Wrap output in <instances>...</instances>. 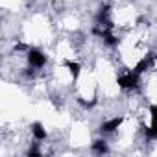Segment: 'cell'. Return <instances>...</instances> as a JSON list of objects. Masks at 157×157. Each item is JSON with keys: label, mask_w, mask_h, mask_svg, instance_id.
Listing matches in <instances>:
<instances>
[{"label": "cell", "mask_w": 157, "mask_h": 157, "mask_svg": "<svg viewBox=\"0 0 157 157\" xmlns=\"http://www.w3.org/2000/svg\"><path fill=\"white\" fill-rule=\"evenodd\" d=\"M32 135H33V139H35V140H44V139H46V129L43 128V124H41V122L32 124Z\"/></svg>", "instance_id": "cell-7"}, {"label": "cell", "mask_w": 157, "mask_h": 157, "mask_svg": "<svg viewBox=\"0 0 157 157\" xmlns=\"http://www.w3.org/2000/svg\"><path fill=\"white\" fill-rule=\"evenodd\" d=\"M26 54H28V63H30L32 68H43L46 65V61H48L46 54L41 52L39 48H28Z\"/></svg>", "instance_id": "cell-2"}, {"label": "cell", "mask_w": 157, "mask_h": 157, "mask_svg": "<svg viewBox=\"0 0 157 157\" xmlns=\"http://www.w3.org/2000/svg\"><path fill=\"white\" fill-rule=\"evenodd\" d=\"M155 59H157V54H155V52H150V54H146V56H144L137 65H135V68H133V70H135L137 74H140V76H142L148 68H151V67H153Z\"/></svg>", "instance_id": "cell-4"}, {"label": "cell", "mask_w": 157, "mask_h": 157, "mask_svg": "<svg viewBox=\"0 0 157 157\" xmlns=\"http://www.w3.org/2000/svg\"><path fill=\"white\" fill-rule=\"evenodd\" d=\"M26 153H28V155H35V157H39V155H41V151H39L37 148H30Z\"/></svg>", "instance_id": "cell-9"}, {"label": "cell", "mask_w": 157, "mask_h": 157, "mask_svg": "<svg viewBox=\"0 0 157 157\" xmlns=\"http://www.w3.org/2000/svg\"><path fill=\"white\" fill-rule=\"evenodd\" d=\"M150 117H151V124L144 128V135L150 140H157V104L150 105Z\"/></svg>", "instance_id": "cell-3"}, {"label": "cell", "mask_w": 157, "mask_h": 157, "mask_svg": "<svg viewBox=\"0 0 157 157\" xmlns=\"http://www.w3.org/2000/svg\"><path fill=\"white\" fill-rule=\"evenodd\" d=\"M117 83L124 91H137L139 85H140V74H137L135 70H129V72L117 78Z\"/></svg>", "instance_id": "cell-1"}, {"label": "cell", "mask_w": 157, "mask_h": 157, "mask_svg": "<svg viewBox=\"0 0 157 157\" xmlns=\"http://www.w3.org/2000/svg\"><path fill=\"white\" fill-rule=\"evenodd\" d=\"M122 122H124L122 117H115V118H111V120H105V122L100 124V133H102V135H109V133L117 131Z\"/></svg>", "instance_id": "cell-5"}, {"label": "cell", "mask_w": 157, "mask_h": 157, "mask_svg": "<svg viewBox=\"0 0 157 157\" xmlns=\"http://www.w3.org/2000/svg\"><path fill=\"white\" fill-rule=\"evenodd\" d=\"M65 67L68 68V72H70V76L74 78V80H78V76H80V72H82V65L76 63V61H65Z\"/></svg>", "instance_id": "cell-8"}, {"label": "cell", "mask_w": 157, "mask_h": 157, "mask_svg": "<svg viewBox=\"0 0 157 157\" xmlns=\"http://www.w3.org/2000/svg\"><path fill=\"white\" fill-rule=\"evenodd\" d=\"M91 150H93L94 153H98V155L109 153V146H107V142H105L104 139H96V140L91 144Z\"/></svg>", "instance_id": "cell-6"}]
</instances>
